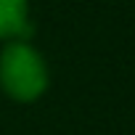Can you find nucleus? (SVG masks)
Wrapping results in <instances>:
<instances>
[{
  "mask_svg": "<svg viewBox=\"0 0 135 135\" xmlns=\"http://www.w3.org/2000/svg\"><path fill=\"white\" fill-rule=\"evenodd\" d=\"M0 88L13 101L29 103L48 90V66L42 56L21 40H11L0 53Z\"/></svg>",
  "mask_w": 135,
  "mask_h": 135,
  "instance_id": "1",
  "label": "nucleus"
},
{
  "mask_svg": "<svg viewBox=\"0 0 135 135\" xmlns=\"http://www.w3.org/2000/svg\"><path fill=\"white\" fill-rule=\"evenodd\" d=\"M35 27L29 24L27 0H0V40H21L32 37Z\"/></svg>",
  "mask_w": 135,
  "mask_h": 135,
  "instance_id": "2",
  "label": "nucleus"
}]
</instances>
